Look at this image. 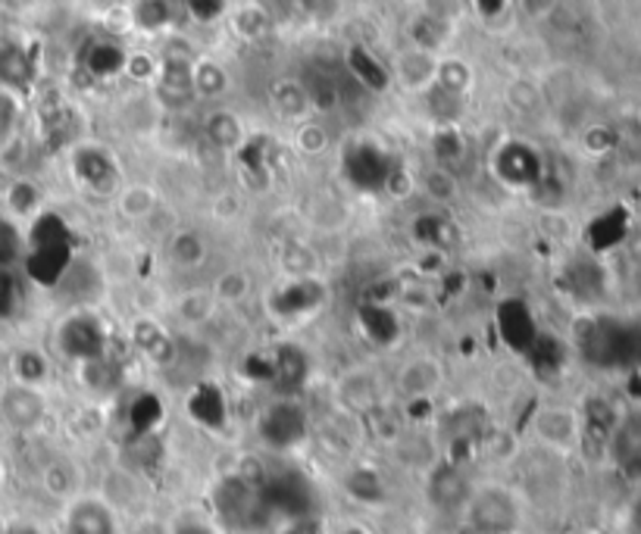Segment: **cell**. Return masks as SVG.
<instances>
[{
  "label": "cell",
  "mask_w": 641,
  "mask_h": 534,
  "mask_svg": "<svg viewBox=\"0 0 641 534\" xmlns=\"http://www.w3.org/2000/svg\"><path fill=\"white\" fill-rule=\"evenodd\" d=\"M426 493H429V503L438 513H463V507L473 493V485H470V475L463 466L445 459L429 473Z\"/></svg>",
  "instance_id": "5bb4252c"
},
{
  "label": "cell",
  "mask_w": 641,
  "mask_h": 534,
  "mask_svg": "<svg viewBox=\"0 0 641 534\" xmlns=\"http://www.w3.org/2000/svg\"><path fill=\"white\" fill-rule=\"evenodd\" d=\"M188 416H191L201 429H207V432L226 429L228 404L223 388H220L216 382H198V385L191 388V394H188Z\"/></svg>",
  "instance_id": "d6986e66"
},
{
  "label": "cell",
  "mask_w": 641,
  "mask_h": 534,
  "mask_svg": "<svg viewBox=\"0 0 641 534\" xmlns=\"http://www.w3.org/2000/svg\"><path fill=\"white\" fill-rule=\"evenodd\" d=\"M416 188H423V194L438 201V204H454L460 197V179L454 172H448V169L435 163L423 175H416Z\"/></svg>",
  "instance_id": "8d00e7d4"
},
{
  "label": "cell",
  "mask_w": 641,
  "mask_h": 534,
  "mask_svg": "<svg viewBox=\"0 0 641 534\" xmlns=\"http://www.w3.org/2000/svg\"><path fill=\"white\" fill-rule=\"evenodd\" d=\"M22 304V288L13 269H0V319H13Z\"/></svg>",
  "instance_id": "681fc988"
},
{
  "label": "cell",
  "mask_w": 641,
  "mask_h": 534,
  "mask_svg": "<svg viewBox=\"0 0 641 534\" xmlns=\"http://www.w3.org/2000/svg\"><path fill=\"white\" fill-rule=\"evenodd\" d=\"M204 138L223 154H238V150L248 147V125L235 110L213 106L204 116Z\"/></svg>",
  "instance_id": "ac0fdd59"
},
{
  "label": "cell",
  "mask_w": 641,
  "mask_h": 534,
  "mask_svg": "<svg viewBox=\"0 0 641 534\" xmlns=\"http://www.w3.org/2000/svg\"><path fill=\"white\" fill-rule=\"evenodd\" d=\"M0 7L10 10V13H29V10L38 7V0H0Z\"/></svg>",
  "instance_id": "11a10c76"
},
{
  "label": "cell",
  "mask_w": 641,
  "mask_h": 534,
  "mask_svg": "<svg viewBox=\"0 0 641 534\" xmlns=\"http://www.w3.org/2000/svg\"><path fill=\"white\" fill-rule=\"evenodd\" d=\"M507 103L517 110V113H532L538 103H541V91L536 82L529 79H514L507 84Z\"/></svg>",
  "instance_id": "c3c4849f"
},
{
  "label": "cell",
  "mask_w": 641,
  "mask_h": 534,
  "mask_svg": "<svg viewBox=\"0 0 641 534\" xmlns=\"http://www.w3.org/2000/svg\"><path fill=\"white\" fill-rule=\"evenodd\" d=\"M42 485L50 497H60V500L76 497V491H79V469H76V463L66 459V456L50 459L42 469Z\"/></svg>",
  "instance_id": "e575fe53"
},
{
  "label": "cell",
  "mask_w": 641,
  "mask_h": 534,
  "mask_svg": "<svg viewBox=\"0 0 641 534\" xmlns=\"http://www.w3.org/2000/svg\"><path fill=\"white\" fill-rule=\"evenodd\" d=\"M47 419V397L32 385H7L0 390V422L13 432H35Z\"/></svg>",
  "instance_id": "30bf717a"
},
{
  "label": "cell",
  "mask_w": 641,
  "mask_h": 534,
  "mask_svg": "<svg viewBox=\"0 0 641 534\" xmlns=\"http://www.w3.org/2000/svg\"><path fill=\"white\" fill-rule=\"evenodd\" d=\"M69 169H72V179L98 197H113L123 188L120 160L104 145L79 141L69 147Z\"/></svg>",
  "instance_id": "8992f818"
},
{
  "label": "cell",
  "mask_w": 641,
  "mask_h": 534,
  "mask_svg": "<svg viewBox=\"0 0 641 534\" xmlns=\"http://www.w3.org/2000/svg\"><path fill=\"white\" fill-rule=\"evenodd\" d=\"M522 356H529V363L536 366L538 375H554V372H560V366H563L566 348H563V341H558L554 334L538 331V338L532 341V348L526 350Z\"/></svg>",
  "instance_id": "74e56055"
},
{
  "label": "cell",
  "mask_w": 641,
  "mask_h": 534,
  "mask_svg": "<svg viewBox=\"0 0 641 534\" xmlns=\"http://www.w3.org/2000/svg\"><path fill=\"white\" fill-rule=\"evenodd\" d=\"M10 370H13V382L32 385V388H44V382L50 378V363L38 348L16 350L10 360Z\"/></svg>",
  "instance_id": "836d02e7"
},
{
  "label": "cell",
  "mask_w": 641,
  "mask_h": 534,
  "mask_svg": "<svg viewBox=\"0 0 641 534\" xmlns=\"http://www.w3.org/2000/svg\"><path fill=\"white\" fill-rule=\"evenodd\" d=\"M488 169L504 188L529 191V188L541 185V179H544V157L529 141L507 138L492 150Z\"/></svg>",
  "instance_id": "52a82bcc"
},
{
  "label": "cell",
  "mask_w": 641,
  "mask_h": 534,
  "mask_svg": "<svg viewBox=\"0 0 641 534\" xmlns=\"http://www.w3.org/2000/svg\"><path fill=\"white\" fill-rule=\"evenodd\" d=\"M473 88H476V69H473V63L457 57V54H441L438 57L432 91L466 103V98L473 94Z\"/></svg>",
  "instance_id": "44dd1931"
},
{
  "label": "cell",
  "mask_w": 641,
  "mask_h": 534,
  "mask_svg": "<svg viewBox=\"0 0 641 534\" xmlns=\"http://www.w3.org/2000/svg\"><path fill=\"white\" fill-rule=\"evenodd\" d=\"M323 300H326V285L316 275H304V279H289L282 288L272 291L267 297V309L282 322H294L316 313L323 307Z\"/></svg>",
  "instance_id": "8fae6325"
},
{
  "label": "cell",
  "mask_w": 641,
  "mask_h": 534,
  "mask_svg": "<svg viewBox=\"0 0 641 534\" xmlns=\"http://www.w3.org/2000/svg\"><path fill=\"white\" fill-rule=\"evenodd\" d=\"M497 338L517 353H526L538 338V322L532 307L522 297H501L495 307Z\"/></svg>",
  "instance_id": "4fadbf2b"
},
{
  "label": "cell",
  "mask_w": 641,
  "mask_h": 534,
  "mask_svg": "<svg viewBox=\"0 0 641 534\" xmlns=\"http://www.w3.org/2000/svg\"><path fill=\"white\" fill-rule=\"evenodd\" d=\"M289 534H319V529H316L313 519H294V525H291Z\"/></svg>",
  "instance_id": "9f6ffc18"
},
{
  "label": "cell",
  "mask_w": 641,
  "mask_h": 534,
  "mask_svg": "<svg viewBox=\"0 0 641 534\" xmlns=\"http://www.w3.org/2000/svg\"><path fill=\"white\" fill-rule=\"evenodd\" d=\"M301 82L307 88L313 113H335V110L341 106V88H338V82H335L331 76H326V72H319V76H313V79H301Z\"/></svg>",
  "instance_id": "b9f144b4"
},
{
  "label": "cell",
  "mask_w": 641,
  "mask_h": 534,
  "mask_svg": "<svg viewBox=\"0 0 641 534\" xmlns=\"http://www.w3.org/2000/svg\"><path fill=\"white\" fill-rule=\"evenodd\" d=\"M232 88V76H228L226 63H220L216 57H198L194 69H191V91L194 101H223Z\"/></svg>",
  "instance_id": "484cf974"
},
{
  "label": "cell",
  "mask_w": 641,
  "mask_h": 534,
  "mask_svg": "<svg viewBox=\"0 0 641 534\" xmlns=\"http://www.w3.org/2000/svg\"><path fill=\"white\" fill-rule=\"evenodd\" d=\"M201 54L179 35H172L164 44V50L157 54V79H154V94L160 106L169 110H182L194 101V91H191V69L194 60Z\"/></svg>",
  "instance_id": "277c9868"
},
{
  "label": "cell",
  "mask_w": 641,
  "mask_h": 534,
  "mask_svg": "<svg viewBox=\"0 0 641 534\" xmlns=\"http://www.w3.org/2000/svg\"><path fill=\"white\" fill-rule=\"evenodd\" d=\"M272 353V378L269 385L279 390V397H294L297 390L307 385L311 375V360L307 353L294 344H282V348L269 350Z\"/></svg>",
  "instance_id": "e0dca14e"
},
{
  "label": "cell",
  "mask_w": 641,
  "mask_h": 534,
  "mask_svg": "<svg viewBox=\"0 0 641 534\" xmlns=\"http://www.w3.org/2000/svg\"><path fill=\"white\" fill-rule=\"evenodd\" d=\"M123 72L138 84H154L157 79V57L154 54H128L123 60Z\"/></svg>",
  "instance_id": "816d5d0a"
},
{
  "label": "cell",
  "mask_w": 641,
  "mask_h": 534,
  "mask_svg": "<svg viewBox=\"0 0 641 534\" xmlns=\"http://www.w3.org/2000/svg\"><path fill=\"white\" fill-rule=\"evenodd\" d=\"M79 375H82L85 385H88L91 390H98V394L113 390V385L120 382V372H116V366H113L106 356H98V360L79 363Z\"/></svg>",
  "instance_id": "f6af8a7d"
},
{
  "label": "cell",
  "mask_w": 641,
  "mask_h": 534,
  "mask_svg": "<svg viewBox=\"0 0 641 534\" xmlns=\"http://www.w3.org/2000/svg\"><path fill=\"white\" fill-rule=\"evenodd\" d=\"M16 123H20V98L0 88V147L10 145Z\"/></svg>",
  "instance_id": "f907efd6"
},
{
  "label": "cell",
  "mask_w": 641,
  "mask_h": 534,
  "mask_svg": "<svg viewBox=\"0 0 641 534\" xmlns=\"http://www.w3.org/2000/svg\"><path fill=\"white\" fill-rule=\"evenodd\" d=\"M411 235H414L416 245L423 247V250H432V253H445V250H451L460 241L457 226L448 216H441V213H423V216H416L414 226H411Z\"/></svg>",
  "instance_id": "83f0119b"
},
{
  "label": "cell",
  "mask_w": 641,
  "mask_h": 534,
  "mask_svg": "<svg viewBox=\"0 0 641 534\" xmlns=\"http://www.w3.org/2000/svg\"><path fill=\"white\" fill-rule=\"evenodd\" d=\"M357 322H360V331L367 334V341H373L375 348H392L401 334V322H397L394 309L382 300L363 304L357 313Z\"/></svg>",
  "instance_id": "d4e9b609"
},
{
  "label": "cell",
  "mask_w": 641,
  "mask_h": 534,
  "mask_svg": "<svg viewBox=\"0 0 641 534\" xmlns=\"http://www.w3.org/2000/svg\"><path fill=\"white\" fill-rule=\"evenodd\" d=\"M164 422V400L154 394V390H145L132 400L128 407V425H132V434L142 438V434H154V429Z\"/></svg>",
  "instance_id": "d590c367"
},
{
  "label": "cell",
  "mask_w": 641,
  "mask_h": 534,
  "mask_svg": "<svg viewBox=\"0 0 641 534\" xmlns=\"http://www.w3.org/2000/svg\"><path fill=\"white\" fill-rule=\"evenodd\" d=\"M466 525L476 534H517L522 525V507L519 497L507 485H482L473 488L466 507Z\"/></svg>",
  "instance_id": "3957f363"
},
{
  "label": "cell",
  "mask_w": 641,
  "mask_h": 534,
  "mask_svg": "<svg viewBox=\"0 0 641 534\" xmlns=\"http://www.w3.org/2000/svg\"><path fill=\"white\" fill-rule=\"evenodd\" d=\"M282 266L289 272L291 279H304V275H313L316 272V253L311 247L301 245V241H291L282 250Z\"/></svg>",
  "instance_id": "7dc6e473"
},
{
  "label": "cell",
  "mask_w": 641,
  "mask_h": 534,
  "mask_svg": "<svg viewBox=\"0 0 641 534\" xmlns=\"http://www.w3.org/2000/svg\"><path fill=\"white\" fill-rule=\"evenodd\" d=\"M135 344H138V350L145 353L150 363H157V366H169V363L176 360V344H172V338H169L164 326L154 322V319H142V322L135 326Z\"/></svg>",
  "instance_id": "4dcf8cb0"
},
{
  "label": "cell",
  "mask_w": 641,
  "mask_h": 534,
  "mask_svg": "<svg viewBox=\"0 0 641 534\" xmlns=\"http://www.w3.org/2000/svg\"><path fill=\"white\" fill-rule=\"evenodd\" d=\"M25 272L32 282L57 288L72 266V228L54 209H42L25 231Z\"/></svg>",
  "instance_id": "6da1fadb"
},
{
  "label": "cell",
  "mask_w": 641,
  "mask_h": 534,
  "mask_svg": "<svg viewBox=\"0 0 641 534\" xmlns=\"http://www.w3.org/2000/svg\"><path fill=\"white\" fill-rule=\"evenodd\" d=\"M228 25L232 32L248 44L267 42L275 29V20L269 16V10L263 7V0H248V3H238L228 16Z\"/></svg>",
  "instance_id": "cb8c5ba5"
},
{
  "label": "cell",
  "mask_w": 641,
  "mask_h": 534,
  "mask_svg": "<svg viewBox=\"0 0 641 534\" xmlns=\"http://www.w3.org/2000/svg\"><path fill=\"white\" fill-rule=\"evenodd\" d=\"M213 503H216V515L226 529L235 532H257L263 529L269 519L267 503H263V493L260 485L250 481L245 475H226L216 491H213Z\"/></svg>",
  "instance_id": "7a4b0ae2"
},
{
  "label": "cell",
  "mask_w": 641,
  "mask_h": 534,
  "mask_svg": "<svg viewBox=\"0 0 641 534\" xmlns=\"http://www.w3.org/2000/svg\"><path fill=\"white\" fill-rule=\"evenodd\" d=\"M257 434L269 451H294L311 434V416L294 397H275L257 419Z\"/></svg>",
  "instance_id": "5b68a950"
},
{
  "label": "cell",
  "mask_w": 641,
  "mask_h": 534,
  "mask_svg": "<svg viewBox=\"0 0 641 534\" xmlns=\"http://www.w3.org/2000/svg\"><path fill=\"white\" fill-rule=\"evenodd\" d=\"M3 534H42V529L38 525H32V522H7V532Z\"/></svg>",
  "instance_id": "6f0895ef"
},
{
  "label": "cell",
  "mask_w": 641,
  "mask_h": 534,
  "mask_svg": "<svg viewBox=\"0 0 641 534\" xmlns=\"http://www.w3.org/2000/svg\"><path fill=\"white\" fill-rule=\"evenodd\" d=\"M25 257V231L10 213H0V269H13Z\"/></svg>",
  "instance_id": "ab89813d"
},
{
  "label": "cell",
  "mask_w": 641,
  "mask_h": 534,
  "mask_svg": "<svg viewBox=\"0 0 641 534\" xmlns=\"http://www.w3.org/2000/svg\"><path fill=\"white\" fill-rule=\"evenodd\" d=\"M216 297H213V291H185L182 297H179V304H176V316L188 322V326H201V322H207L210 316L216 313Z\"/></svg>",
  "instance_id": "60d3db41"
},
{
  "label": "cell",
  "mask_w": 641,
  "mask_h": 534,
  "mask_svg": "<svg viewBox=\"0 0 641 534\" xmlns=\"http://www.w3.org/2000/svg\"><path fill=\"white\" fill-rule=\"evenodd\" d=\"M345 534H367V532H360V529H351V532H345Z\"/></svg>",
  "instance_id": "94428289"
},
{
  "label": "cell",
  "mask_w": 641,
  "mask_h": 534,
  "mask_svg": "<svg viewBox=\"0 0 641 534\" xmlns=\"http://www.w3.org/2000/svg\"><path fill=\"white\" fill-rule=\"evenodd\" d=\"M269 103H272V110L285 120V123H301V120H307L313 116L311 110V98H307V88L301 79H275L272 88H269Z\"/></svg>",
  "instance_id": "603a6c76"
},
{
  "label": "cell",
  "mask_w": 641,
  "mask_h": 534,
  "mask_svg": "<svg viewBox=\"0 0 641 534\" xmlns=\"http://www.w3.org/2000/svg\"><path fill=\"white\" fill-rule=\"evenodd\" d=\"M166 257L169 263L179 269H198L207 263L210 247L207 238L194 228H176L169 238H166Z\"/></svg>",
  "instance_id": "f1b7e54d"
},
{
  "label": "cell",
  "mask_w": 641,
  "mask_h": 534,
  "mask_svg": "<svg viewBox=\"0 0 641 534\" xmlns=\"http://www.w3.org/2000/svg\"><path fill=\"white\" fill-rule=\"evenodd\" d=\"M432 157L435 166H441V169H448V172H460L463 166H466V157H470V145H466V138H463V132L454 128V125H445V128H438L432 138Z\"/></svg>",
  "instance_id": "f546056e"
},
{
  "label": "cell",
  "mask_w": 641,
  "mask_h": 534,
  "mask_svg": "<svg viewBox=\"0 0 641 534\" xmlns=\"http://www.w3.org/2000/svg\"><path fill=\"white\" fill-rule=\"evenodd\" d=\"M348 491H351L353 500H360V503H379V500H385V485H382V478L370 469H353L348 475Z\"/></svg>",
  "instance_id": "bcb514c9"
},
{
  "label": "cell",
  "mask_w": 641,
  "mask_h": 534,
  "mask_svg": "<svg viewBox=\"0 0 641 534\" xmlns=\"http://www.w3.org/2000/svg\"><path fill=\"white\" fill-rule=\"evenodd\" d=\"M291 141H294V147H297L301 154H307V157H313V154H323V150L331 145L329 128L319 123V120H313V116L301 120V123H294V135H291Z\"/></svg>",
  "instance_id": "7bdbcfd3"
},
{
  "label": "cell",
  "mask_w": 641,
  "mask_h": 534,
  "mask_svg": "<svg viewBox=\"0 0 641 534\" xmlns=\"http://www.w3.org/2000/svg\"><path fill=\"white\" fill-rule=\"evenodd\" d=\"M438 385H441V366L429 356H416L397 375V388L407 400H426L438 390Z\"/></svg>",
  "instance_id": "4316f807"
},
{
  "label": "cell",
  "mask_w": 641,
  "mask_h": 534,
  "mask_svg": "<svg viewBox=\"0 0 641 534\" xmlns=\"http://www.w3.org/2000/svg\"><path fill=\"white\" fill-rule=\"evenodd\" d=\"M560 0H517V10L529 22H548L558 13Z\"/></svg>",
  "instance_id": "f5cc1de1"
},
{
  "label": "cell",
  "mask_w": 641,
  "mask_h": 534,
  "mask_svg": "<svg viewBox=\"0 0 641 534\" xmlns=\"http://www.w3.org/2000/svg\"><path fill=\"white\" fill-rule=\"evenodd\" d=\"M250 288L254 285H250V275L245 269H226L213 285V297H216V304H241Z\"/></svg>",
  "instance_id": "ee69618b"
},
{
  "label": "cell",
  "mask_w": 641,
  "mask_h": 534,
  "mask_svg": "<svg viewBox=\"0 0 641 534\" xmlns=\"http://www.w3.org/2000/svg\"><path fill=\"white\" fill-rule=\"evenodd\" d=\"M639 481H641V475H639Z\"/></svg>",
  "instance_id": "6125c7cd"
},
{
  "label": "cell",
  "mask_w": 641,
  "mask_h": 534,
  "mask_svg": "<svg viewBox=\"0 0 641 534\" xmlns=\"http://www.w3.org/2000/svg\"><path fill=\"white\" fill-rule=\"evenodd\" d=\"M7 532V522H3V519H0V534Z\"/></svg>",
  "instance_id": "91938a15"
},
{
  "label": "cell",
  "mask_w": 641,
  "mask_h": 534,
  "mask_svg": "<svg viewBox=\"0 0 641 534\" xmlns=\"http://www.w3.org/2000/svg\"><path fill=\"white\" fill-rule=\"evenodd\" d=\"M7 206H10V216L13 219H29L32 223L44 209L42 188L35 185V182H29V179L13 182L10 191H7Z\"/></svg>",
  "instance_id": "f35d334b"
},
{
  "label": "cell",
  "mask_w": 641,
  "mask_h": 534,
  "mask_svg": "<svg viewBox=\"0 0 641 534\" xmlns=\"http://www.w3.org/2000/svg\"><path fill=\"white\" fill-rule=\"evenodd\" d=\"M438 57H441V54L411 44V47H404V50H397V54H394L389 76H392V82L397 84L401 91L423 98V94H429V91H432Z\"/></svg>",
  "instance_id": "7c38bea8"
},
{
  "label": "cell",
  "mask_w": 641,
  "mask_h": 534,
  "mask_svg": "<svg viewBox=\"0 0 641 534\" xmlns=\"http://www.w3.org/2000/svg\"><path fill=\"white\" fill-rule=\"evenodd\" d=\"M35 79V63L20 42H0V88L22 98Z\"/></svg>",
  "instance_id": "7402d4cb"
},
{
  "label": "cell",
  "mask_w": 641,
  "mask_h": 534,
  "mask_svg": "<svg viewBox=\"0 0 641 534\" xmlns=\"http://www.w3.org/2000/svg\"><path fill=\"white\" fill-rule=\"evenodd\" d=\"M172 534H216V529L210 522H204V519H198V515H185V519L176 522Z\"/></svg>",
  "instance_id": "db71d44e"
},
{
  "label": "cell",
  "mask_w": 641,
  "mask_h": 534,
  "mask_svg": "<svg viewBox=\"0 0 641 534\" xmlns=\"http://www.w3.org/2000/svg\"><path fill=\"white\" fill-rule=\"evenodd\" d=\"M120 522L101 497H76L66 507V534H116Z\"/></svg>",
  "instance_id": "2e32d148"
},
{
  "label": "cell",
  "mask_w": 641,
  "mask_h": 534,
  "mask_svg": "<svg viewBox=\"0 0 641 534\" xmlns=\"http://www.w3.org/2000/svg\"><path fill=\"white\" fill-rule=\"evenodd\" d=\"M570 534H598L595 529H576V532H570Z\"/></svg>",
  "instance_id": "680465c9"
},
{
  "label": "cell",
  "mask_w": 641,
  "mask_h": 534,
  "mask_svg": "<svg viewBox=\"0 0 641 534\" xmlns=\"http://www.w3.org/2000/svg\"><path fill=\"white\" fill-rule=\"evenodd\" d=\"M394 157L385 154L382 147L373 141H353L345 154H341V175L353 191L363 194H382L389 185V175L394 172Z\"/></svg>",
  "instance_id": "ba28073f"
},
{
  "label": "cell",
  "mask_w": 641,
  "mask_h": 534,
  "mask_svg": "<svg viewBox=\"0 0 641 534\" xmlns=\"http://www.w3.org/2000/svg\"><path fill=\"white\" fill-rule=\"evenodd\" d=\"M128 20L145 35H164L172 25V3L169 0H132Z\"/></svg>",
  "instance_id": "1f68e13d"
},
{
  "label": "cell",
  "mask_w": 641,
  "mask_h": 534,
  "mask_svg": "<svg viewBox=\"0 0 641 534\" xmlns=\"http://www.w3.org/2000/svg\"><path fill=\"white\" fill-rule=\"evenodd\" d=\"M607 453L614 456V463L620 466L622 473L641 475V412L632 416H620L617 429L610 434Z\"/></svg>",
  "instance_id": "ffe728a7"
},
{
  "label": "cell",
  "mask_w": 641,
  "mask_h": 534,
  "mask_svg": "<svg viewBox=\"0 0 641 534\" xmlns=\"http://www.w3.org/2000/svg\"><path fill=\"white\" fill-rule=\"evenodd\" d=\"M106 344H110V338H106L104 322L91 309L69 313L57 329V348L72 363H88V360L106 356Z\"/></svg>",
  "instance_id": "9c48e42d"
},
{
  "label": "cell",
  "mask_w": 641,
  "mask_h": 534,
  "mask_svg": "<svg viewBox=\"0 0 641 534\" xmlns=\"http://www.w3.org/2000/svg\"><path fill=\"white\" fill-rule=\"evenodd\" d=\"M157 209V191L150 185H125L116 191V213L125 223H145Z\"/></svg>",
  "instance_id": "d6a6232c"
},
{
  "label": "cell",
  "mask_w": 641,
  "mask_h": 534,
  "mask_svg": "<svg viewBox=\"0 0 641 534\" xmlns=\"http://www.w3.org/2000/svg\"><path fill=\"white\" fill-rule=\"evenodd\" d=\"M536 434L554 451H576L582 444V416L570 407H544L536 416Z\"/></svg>",
  "instance_id": "9a60e30c"
}]
</instances>
